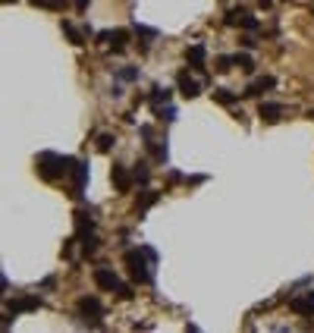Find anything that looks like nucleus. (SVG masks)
Wrapping results in <instances>:
<instances>
[{"instance_id":"10","label":"nucleus","mask_w":314,"mask_h":333,"mask_svg":"<svg viewBox=\"0 0 314 333\" xmlns=\"http://www.w3.org/2000/svg\"><path fill=\"white\" fill-rule=\"evenodd\" d=\"M85 183H88V164L79 160V167L72 170V198H82L85 195Z\"/></svg>"},{"instance_id":"16","label":"nucleus","mask_w":314,"mask_h":333,"mask_svg":"<svg viewBox=\"0 0 314 333\" xmlns=\"http://www.w3.org/2000/svg\"><path fill=\"white\" fill-rule=\"evenodd\" d=\"M289 308L295 314H314V302H311V296H305V298H289Z\"/></svg>"},{"instance_id":"31","label":"nucleus","mask_w":314,"mask_h":333,"mask_svg":"<svg viewBox=\"0 0 314 333\" xmlns=\"http://www.w3.org/2000/svg\"><path fill=\"white\" fill-rule=\"evenodd\" d=\"M110 35H113V29H104V32H98V44H110Z\"/></svg>"},{"instance_id":"18","label":"nucleus","mask_w":314,"mask_h":333,"mask_svg":"<svg viewBox=\"0 0 314 333\" xmlns=\"http://www.w3.org/2000/svg\"><path fill=\"white\" fill-rule=\"evenodd\" d=\"M126 41H129V32H126V29H113V35H110V44H113L116 54H120V50H126Z\"/></svg>"},{"instance_id":"5","label":"nucleus","mask_w":314,"mask_h":333,"mask_svg":"<svg viewBox=\"0 0 314 333\" xmlns=\"http://www.w3.org/2000/svg\"><path fill=\"white\" fill-rule=\"evenodd\" d=\"M110 183L116 185V192H129L132 183H135V173H129L123 164H113V170H110Z\"/></svg>"},{"instance_id":"29","label":"nucleus","mask_w":314,"mask_h":333,"mask_svg":"<svg viewBox=\"0 0 314 333\" xmlns=\"http://www.w3.org/2000/svg\"><path fill=\"white\" fill-rule=\"evenodd\" d=\"M120 79L123 82H139V70H135V66H126V70H120Z\"/></svg>"},{"instance_id":"33","label":"nucleus","mask_w":314,"mask_h":333,"mask_svg":"<svg viewBox=\"0 0 314 333\" xmlns=\"http://www.w3.org/2000/svg\"><path fill=\"white\" fill-rule=\"evenodd\" d=\"M72 3H75V10H79V13H85V10H88V3H91V0H72Z\"/></svg>"},{"instance_id":"14","label":"nucleus","mask_w":314,"mask_h":333,"mask_svg":"<svg viewBox=\"0 0 314 333\" xmlns=\"http://www.w3.org/2000/svg\"><path fill=\"white\" fill-rule=\"evenodd\" d=\"M210 98H214L217 104H223V107H233L236 101H239V95L230 91V88H214V91H210Z\"/></svg>"},{"instance_id":"17","label":"nucleus","mask_w":314,"mask_h":333,"mask_svg":"<svg viewBox=\"0 0 314 333\" xmlns=\"http://www.w3.org/2000/svg\"><path fill=\"white\" fill-rule=\"evenodd\" d=\"M151 107H160V104H167V101H170V88H160V85H154V88H151Z\"/></svg>"},{"instance_id":"20","label":"nucleus","mask_w":314,"mask_h":333,"mask_svg":"<svg viewBox=\"0 0 314 333\" xmlns=\"http://www.w3.org/2000/svg\"><path fill=\"white\" fill-rule=\"evenodd\" d=\"M236 66H242L245 73H254V57L245 54V50H239V54H236Z\"/></svg>"},{"instance_id":"11","label":"nucleus","mask_w":314,"mask_h":333,"mask_svg":"<svg viewBox=\"0 0 314 333\" xmlns=\"http://www.w3.org/2000/svg\"><path fill=\"white\" fill-rule=\"evenodd\" d=\"M157 201H160V192H154V189H141L139 198H135V211H139V214H145L151 204H157Z\"/></svg>"},{"instance_id":"9","label":"nucleus","mask_w":314,"mask_h":333,"mask_svg":"<svg viewBox=\"0 0 314 333\" xmlns=\"http://www.w3.org/2000/svg\"><path fill=\"white\" fill-rule=\"evenodd\" d=\"M205 57H208V47H205V44L185 47V60H189V66H192L195 73H205Z\"/></svg>"},{"instance_id":"8","label":"nucleus","mask_w":314,"mask_h":333,"mask_svg":"<svg viewBox=\"0 0 314 333\" xmlns=\"http://www.w3.org/2000/svg\"><path fill=\"white\" fill-rule=\"evenodd\" d=\"M258 116L264 119V123H279V119H283V104H277V101H261Z\"/></svg>"},{"instance_id":"27","label":"nucleus","mask_w":314,"mask_h":333,"mask_svg":"<svg viewBox=\"0 0 314 333\" xmlns=\"http://www.w3.org/2000/svg\"><path fill=\"white\" fill-rule=\"evenodd\" d=\"M135 35H141V38L154 41V38H157V29H148V25H139V22H135Z\"/></svg>"},{"instance_id":"4","label":"nucleus","mask_w":314,"mask_h":333,"mask_svg":"<svg viewBox=\"0 0 314 333\" xmlns=\"http://www.w3.org/2000/svg\"><path fill=\"white\" fill-rule=\"evenodd\" d=\"M44 305V298L41 296H22V298H13V302H6V311L10 314H25V311H35Z\"/></svg>"},{"instance_id":"12","label":"nucleus","mask_w":314,"mask_h":333,"mask_svg":"<svg viewBox=\"0 0 314 333\" xmlns=\"http://www.w3.org/2000/svg\"><path fill=\"white\" fill-rule=\"evenodd\" d=\"M75 233H79V236L95 233V220L88 217V211H75Z\"/></svg>"},{"instance_id":"22","label":"nucleus","mask_w":314,"mask_h":333,"mask_svg":"<svg viewBox=\"0 0 314 333\" xmlns=\"http://www.w3.org/2000/svg\"><path fill=\"white\" fill-rule=\"evenodd\" d=\"M113 145H116V139H113L110 132H101V135H98V151H101V154H107Z\"/></svg>"},{"instance_id":"15","label":"nucleus","mask_w":314,"mask_h":333,"mask_svg":"<svg viewBox=\"0 0 314 333\" xmlns=\"http://www.w3.org/2000/svg\"><path fill=\"white\" fill-rule=\"evenodd\" d=\"M60 25H63V32H66V38H70V41H72V44H75V47H82V44H85V38H88V35H85V32H79V29H75V25H72V22H66V19H63Z\"/></svg>"},{"instance_id":"28","label":"nucleus","mask_w":314,"mask_h":333,"mask_svg":"<svg viewBox=\"0 0 314 333\" xmlns=\"http://www.w3.org/2000/svg\"><path fill=\"white\" fill-rule=\"evenodd\" d=\"M239 25H242V29H248V32H258V25H261V22H258V19H254V16H251V13H245V16H242V22H239Z\"/></svg>"},{"instance_id":"35","label":"nucleus","mask_w":314,"mask_h":333,"mask_svg":"<svg viewBox=\"0 0 314 333\" xmlns=\"http://www.w3.org/2000/svg\"><path fill=\"white\" fill-rule=\"evenodd\" d=\"M258 3H261V6H264V10H267V6H270V3H274V0H258Z\"/></svg>"},{"instance_id":"1","label":"nucleus","mask_w":314,"mask_h":333,"mask_svg":"<svg viewBox=\"0 0 314 333\" xmlns=\"http://www.w3.org/2000/svg\"><path fill=\"white\" fill-rule=\"evenodd\" d=\"M157 264V252L151 245H139V249H129L126 252V267H129V277L135 283H151L154 280V267Z\"/></svg>"},{"instance_id":"19","label":"nucleus","mask_w":314,"mask_h":333,"mask_svg":"<svg viewBox=\"0 0 314 333\" xmlns=\"http://www.w3.org/2000/svg\"><path fill=\"white\" fill-rule=\"evenodd\" d=\"M32 6H41V10L63 13V10H66V0H32Z\"/></svg>"},{"instance_id":"30","label":"nucleus","mask_w":314,"mask_h":333,"mask_svg":"<svg viewBox=\"0 0 314 333\" xmlns=\"http://www.w3.org/2000/svg\"><path fill=\"white\" fill-rule=\"evenodd\" d=\"M116 296H120L123 302H129V298H135V293H132V286H129V283H123L120 289H116Z\"/></svg>"},{"instance_id":"32","label":"nucleus","mask_w":314,"mask_h":333,"mask_svg":"<svg viewBox=\"0 0 314 333\" xmlns=\"http://www.w3.org/2000/svg\"><path fill=\"white\" fill-rule=\"evenodd\" d=\"M242 47H248V50L258 47V38H254V35H245V38H242Z\"/></svg>"},{"instance_id":"21","label":"nucleus","mask_w":314,"mask_h":333,"mask_svg":"<svg viewBox=\"0 0 314 333\" xmlns=\"http://www.w3.org/2000/svg\"><path fill=\"white\" fill-rule=\"evenodd\" d=\"M132 173H135V183H141V185H145V183H148V176H151V170H148V160H139Z\"/></svg>"},{"instance_id":"25","label":"nucleus","mask_w":314,"mask_h":333,"mask_svg":"<svg viewBox=\"0 0 314 333\" xmlns=\"http://www.w3.org/2000/svg\"><path fill=\"white\" fill-rule=\"evenodd\" d=\"M245 13H248V10H242V6H233V10L226 13V25H239Z\"/></svg>"},{"instance_id":"2","label":"nucleus","mask_w":314,"mask_h":333,"mask_svg":"<svg viewBox=\"0 0 314 333\" xmlns=\"http://www.w3.org/2000/svg\"><path fill=\"white\" fill-rule=\"evenodd\" d=\"M38 164V173L47 179V183H54V179L60 176H72V170L79 167V160L75 157H66V154H54V151H41L35 157Z\"/></svg>"},{"instance_id":"26","label":"nucleus","mask_w":314,"mask_h":333,"mask_svg":"<svg viewBox=\"0 0 314 333\" xmlns=\"http://www.w3.org/2000/svg\"><path fill=\"white\" fill-rule=\"evenodd\" d=\"M154 113H157V119H167V123H173V119H176V107H157Z\"/></svg>"},{"instance_id":"36","label":"nucleus","mask_w":314,"mask_h":333,"mask_svg":"<svg viewBox=\"0 0 314 333\" xmlns=\"http://www.w3.org/2000/svg\"><path fill=\"white\" fill-rule=\"evenodd\" d=\"M308 116H311V119H314V110H311V113H308Z\"/></svg>"},{"instance_id":"6","label":"nucleus","mask_w":314,"mask_h":333,"mask_svg":"<svg viewBox=\"0 0 314 333\" xmlns=\"http://www.w3.org/2000/svg\"><path fill=\"white\" fill-rule=\"evenodd\" d=\"M176 85H179V95H182V98H198V95H201V82L195 79V75H189L185 70L176 75Z\"/></svg>"},{"instance_id":"3","label":"nucleus","mask_w":314,"mask_h":333,"mask_svg":"<svg viewBox=\"0 0 314 333\" xmlns=\"http://www.w3.org/2000/svg\"><path fill=\"white\" fill-rule=\"evenodd\" d=\"M75 311H79V318L91 321V324H101V318H104V314H107L104 302H101L98 296H82L79 302H75Z\"/></svg>"},{"instance_id":"23","label":"nucleus","mask_w":314,"mask_h":333,"mask_svg":"<svg viewBox=\"0 0 314 333\" xmlns=\"http://www.w3.org/2000/svg\"><path fill=\"white\" fill-rule=\"evenodd\" d=\"M82 252H85V255H95V252H98V236H95V233L82 236Z\"/></svg>"},{"instance_id":"7","label":"nucleus","mask_w":314,"mask_h":333,"mask_svg":"<svg viewBox=\"0 0 314 333\" xmlns=\"http://www.w3.org/2000/svg\"><path fill=\"white\" fill-rule=\"evenodd\" d=\"M95 283H98L101 289H107V293H113V289L123 286V280L116 277L110 267H95Z\"/></svg>"},{"instance_id":"37","label":"nucleus","mask_w":314,"mask_h":333,"mask_svg":"<svg viewBox=\"0 0 314 333\" xmlns=\"http://www.w3.org/2000/svg\"><path fill=\"white\" fill-rule=\"evenodd\" d=\"M3 3H10V0H3Z\"/></svg>"},{"instance_id":"34","label":"nucleus","mask_w":314,"mask_h":333,"mask_svg":"<svg viewBox=\"0 0 314 333\" xmlns=\"http://www.w3.org/2000/svg\"><path fill=\"white\" fill-rule=\"evenodd\" d=\"M54 283H57V277H44V280H41V289H50Z\"/></svg>"},{"instance_id":"24","label":"nucleus","mask_w":314,"mask_h":333,"mask_svg":"<svg viewBox=\"0 0 314 333\" xmlns=\"http://www.w3.org/2000/svg\"><path fill=\"white\" fill-rule=\"evenodd\" d=\"M233 66H236V57H230V54L217 57V73H230Z\"/></svg>"},{"instance_id":"13","label":"nucleus","mask_w":314,"mask_h":333,"mask_svg":"<svg viewBox=\"0 0 314 333\" xmlns=\"http://www.w3.org/2000/svg\"><path fill=\"white\" fill-rule=\"evenodd\" d=\"M274 85H277V82H274V79H270V75H261V79H258V82H251V85H248V88H245V95H248V98H258V95H261V91H267V88H274Z\"/></svg>"}]
</instances>
